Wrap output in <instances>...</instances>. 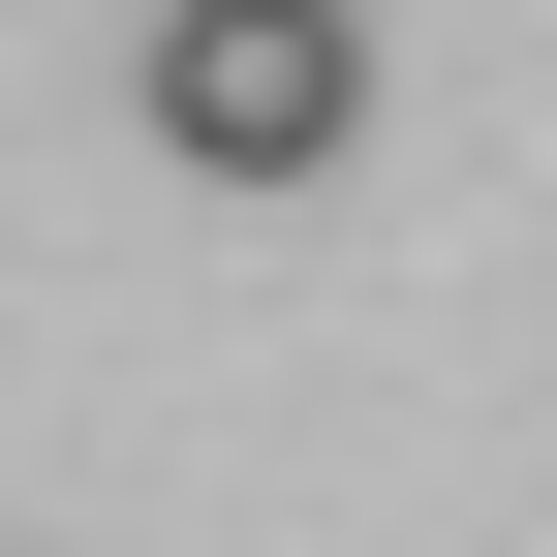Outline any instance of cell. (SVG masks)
Wrapping results in <instances>:
<instances>
[{"label": "cell", "mask_w": 557, "mask_h": 557, "mask_svg": "<svg viewBox=\"0 0 557 557\" xmlns=\"http://www.w3.org/2000/svg\"><path fill=\"white\" fill-rule=\"evenodd\" d=\"M341 124H372V32L341 0H156V156L186 186H310Z\"/></svg>", "instance_id": "cell-1"}]
</instances>
